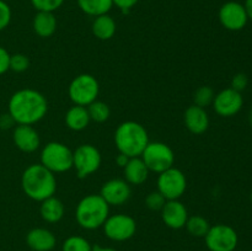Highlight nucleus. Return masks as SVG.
I'll list each match as a JSON object with an SVG mask.
<instances>
[{
    "instance_id": "1",
    "label": "nucleus",
    "mask_w": 252,
    "mask_h": 251,
    "mask_svg": "<svg viewBox=\"0 0 252 251\" xmlns=\"http://www.w3.org/2000/svg\"><path fill=\"white\" fill-rule=\"evenodd\" d=\"M9 113L16 125L32 126L48 112L47 98L33 89H21L9 100Z\"/></svg>"
},
{
    "instance_id": "2",
    "label": "nucleus",
    "mask_w": 252,
    "mask_h": 251,
    "mask_svg": "<svg viewBox=\"0 0 252 251\" xmlns=\"http://www.w3.org/2000/svg\"><path fill=\"white\" fill-rule=\"evenodd\" d=\"M21 186L29 198L42 202L56 193V175L42 164H32L22 174Z\"/></svg>"
},
{
    "instance_id": "3",
    "label": "nucleus",
    "mask_w": 252,
    "mask_h": 251,
    "mask_svg": "<svg viewBox=\"0 0 252 251\" xmlns=\"http://www.w3.org/2000/svg\"><path fill=\"white\" fill-rule=\"evenodd\" d=\"M115 143L121 154L137 157L142 155L149 144V135L144 126L134 121H126L116 129Z\"/></svg>"
},
{
    "instance_id": "4",
    "label": "nucleus",
    "mask_w": 252,
    "mask_h": 251,
    "mask_svg": "<svg viewBox=\"0 0 252 251\" xmlns=\"http://www.w3.org/2000/svg\"><path fill=\"white\" fill-rule=\"evenodd\" d=\"M110 217V206L100 194H89L76 206L75 218L79 225L86 230H95L105 224Z\"/></svg>"
},
{
    "instance_id": "5",
    "label": "nucleus",
    "mask_w": 252,
    "mask_h": 251,
    "mask_svg": "<svg viewBox=\"0 0 252 251\" xmlns=\"http://www.w3.org/2000/svg\"><path fill=\"white\" fill-rule=\"evenodd\" d=\"M41 164L53 174L69 171L73 167V152L63 143L51 142L42 149Z\"/></svg>"
},
{
    "instance_id": "6",
    "label": "nucleus",
    "mask_w": 252,
    "mask_h": 251,
    "mask_svg": "<svg viewBox=\"0 0 252 251\" xmlns=\"http://www.w3.org/2000/svg\"><path fill=\"white\" fill-rule=\"evenodd\" d=\"M98 93H100L98 81L91 74H80L75 76L68 89L70 100L75 105L85 106V107L97 100Z\"/></svg>"
},
{
    "instance_id": "7",
    "label": "nucleus",
    "mask_w": 252,
    "mask_h": 251,
    "mask_svg": "<svg viewBox=\"0 0 252 251\" xmlns=\"http://www.w3.org/2000/svg\"><path fill=\"white\" fill-rule=\"evenodd\" d=\"M140 157L145 162L149 171L160 172L174 166V150L167 144L161 142H149Z\"/></svg>"
},
{
    "instance_id": "8",
    "label": "nucleus",
    "mask_w": 252,
    "mask_h": 251,
    "mask_svg": "<svg viewBox=\"0 0 252 251\" xmlns=\"http://www.w3.org/2000/svg\"><path fill=\"white\" fill-rule=\"evenodd\" d=\"M101 161L102 157L100 150L93 144H81L73 152V167L80 179H85L97 171Z\"/></svg>"
},
{
    "instance_id": "9",
    "label": "nucleus",
    "mask_w": 252,
    "mask_h": 251,
    "mask_svg": "<svg viewBox=\"0 0 252 251\" xmlns=\"http://www.w3.org/2000/svg\"><path fill=\"white\" fill-rule=\"evenodd\" d=\"M204 241L209 251H234L239 244V235L230 225L216 224L209 228Z\"/></svg>"
},
{
    "instance_id": "10",
    "label": "nucleus",
    "mask_w": 252,
    "mask_h": 251,
    "mask_svg": "<svg viewBox=\"0 0 252 251\" xmlns=\"http://www.w3.org/2000/svg\"><path fill=\"white\" fill-rule=\"evenodd\" d=\"M187 188V180L184 172L176 167H170L160 172L158 177V191L166 201L179 199Z\"/></svg>"
},
{
    "instance_id": "11",
    "label": "nucleus",
    "mask_w": 252,
    "mask_h": 251,
    "mask_svg": "<svg viewBox=\"0 0 252 251\" xmlns=\"http://www.w3.org/2000/svg\"><path fill=\"white\" fill-rule=\"evenodd\" d=\"M103 233L112 241H127L133 238L137 231V223L134 218L127 214L110 216L103 224Z\"/></svg>"
},
{
    "instance_id": "12",
    "label": "nucleus",
    "mask_w": 252,
    "mask_h": 251,
    "mask_svg": "<svg viewBox=\"0 0 252 251\" xmlns=\"http://www.w3.org/2000/svg\"><path fill=\"white\" fill-rule=\"evenodd\" d=\"M219 21L229 31H240L249 21L245 6L238 1H228L219 9Z\"/></svg>"
},
{
    "instance_id": "13",
    "label": "nucleus",
    "mask_w": 252,
    "mask_h": 251,
    "mask_svg": "<svg viewBox=\"0 0 252 251\" xmlns=\"http://www.w3.org/2000/svg\"><path fill=\"white\" fill-rule=\"evenodd\" d=\"M244 105V98L241 93L234 89H224L214 96V111L221 117H231L240 112Z\"/></svg>"
},
{
    "instance_id": "14",
    "label": "nucleus",
    "mask_w": 252,
    "mask_h": 251,
    "mask_svg": "<svg viewBox=\"0 0 252 251\" xmlns=\"http://www.w3.org/2000/svg\"><path fill=\"white\" fill-rule=\"evenodd\" d=\"M130 193L132 189L126 180L113 179L103 184L100 196L107 202L108 206H121L129 199Z\"/></svg>"
},
{
    "instance_id": "15",
    "label": "nucleus",
    "mask_w": 252,
    "mask_h": 251,
    "mask_svg": "<svg viewBox=\"0 0 252 251\" xmlns=\"http://www.w3.org/2000/svg\"><path fill=\"white\" fill-rule=\"evenodd\" d=\"M161 218L165 225L171 229H181L186 225L189 212L185 204L179 199H170L165 202L161 208Z\"/></svg>"
},
{
    "instance_id": "16",
    "label": "nucleus",
    "mask_w": 252,
    "mask_h": 251,
    "mask_svg": "<svg viewBox=\"0 0 252 251\" xmlns=\"http://www.w3.org/2000/svg\"><path fill=\"white\" fill-rule=\"evenodd\" d=\"M12 139L17 149L24 153L36 152L41 143L38 132L29 125H17L14 128Z\"/></svg>"
},
{
    "instance_id": "17",
    "label": "nucleus",
    "mask_w": 252,
    "mask_h": 251,
    "mask_svg": "<svg viewBox=\"0 0 252 251\" xmlns=\"http://www.w3.org/2000/svg\"><path fill=\"white\" fill-rule=\"evenodd\" d=\"M26 244L32 251H52L56 248L57 239L46 228H33L27 233Z\"/></svg>"
},
{
    "instance_id": "18",
    "label": "nucleus",
    "mask_w": 252,
    "mask_h": 251,
    "mask_svg": "<svg viewBox=\"0 0 252 251\" xmlns=\"http://www.w3.org/2000/svg\"><path fill=\"white\" fill-rule=\"evenodd\" d=\"M184 121L187 129L193 134H202L209 127V117L206 108H202L196 105L189 106L185 111Z\"/></svg>"
},
{
    "instance_id": "19",
    "label": "nucleus",
    "mask_w": 252,
    "mask_h": 251,
    "mask_svg": "<svg viewBox=\"0 0 252 251\" xmlns=\"http://www.w3.org/2000/svg\"><path fill=\"white\" fill-rule=\"evenodd\" d=\"M126 181L129 185H142L149 175V169L140 157H129L127 164L123 167Z\"/></svg>"
},
{
    "instance_id": "20",
    "label": "nucleus",
    "mask_w": 252,
    "mask_h": 251,
    "mask_svg": "<svg viewBox=\"0 0 252 251\" xmlns=\"http://www.w3.org/2000/svg\"><path fill=\"white\" fill-rule=\"evenodd\" d=\"M57 25H58L57 17L54 16L53 12L49 11H37L32 21L34 33L42 38H48L53 36L57 30Z\"/></svg>"
},
{
    "instance_id": "21",
    "label": "nucleus",
    "mask_w": 252,
    "mask_h": 251,
    "mask_svg": "<svg viewBox=\"0 0 252 251\" xmlns=\"http://www.w3.org/2000/svg\"><path fill=\"white\" fill-rule=\"evenodd\" d=\"M90 116H89L88 108L85 106H73L69 108L65 113V125L69 129L79 130L85 129L90 123Z\"/></svg>"
},
{
    "instance_id": "22",
    "label": "nucleus",
    "mask_w": 252,
    "mask_h": 251,
    "mask_svg": "<svg viewBox=\"0 0 252 251\" xmlns=\"http://www.w3.org/2000/svg\"><path fill=\"white\" fill-rule=\"evenodd\" d=\"M39 213L47 223H58L64 216V204L61 199L54 196L41 202Z\"/></svg>"
},
{
    "instance_id": "23",
    "label": "nucleus",
    "mask_w": 252,
    "mask_h": 251,
    "mask_svg": "<svg viewBox=\"0 0 252 251\" xmlns=\"http://www.w3.org/2000/svg\"><path fill=\"white\" fill-rule=\"evenodd\" d=\"M116 29H117L116 21L108 14L96 16L91 26L94 36L101 41H107L112 38L116 33Z\"/></svg>"
},
{
    "instance_id": "24",
    "label": "nucleus",
    "mask_w": 252,
    "mask_h": 251,
    "mask_svg": "<svg viewBox=\"0 0 252 251\" xmlns=\"http://www.w3.org/2000/svg\"><path fill=\"white\" fill-rule=\"evenodd\" d=\"M78 5L81 11L90 16H100L108 14L113 6L112 0H78Z\"/></svg>"
},
{
    "instance_id": "25",
    "label": "nucleus",
    "mask_w": 252,
    "mask_h": 251,
    "mask_svg": "<svg viewBox=\"0 0 252 251\" xmlns=\"http://www.w3.org/2000/svg\"><path fill=\"white\" fill-rule=\"evenodd\" d=\"M186 229L192 236H196V238H204L206 234L208 233L209 225L208 220H207L204 217L201 216H192L189 217L186 223Z\"/></svg>"
},
{
    "instance_id": "26",
    "label": "nucleus",
    "mask_w": 252,
    "mask_h": 251,
    "mask_svg": "<svg viewBox=\"0 0 252 251\" xmlns=\"http://www.w3.org/2000/svg\"><path fill=\"white\" fill-rule=\"evenodd\" d=\"M86 108H88L90 120L94 121V122H97V123L106 122L111 116L110 107H108L107 103L102 102V101H98V100L94 101V102L90 103Z\"/></svg>"
},
{
    "instance_id": "27",
    "label": "nucleus",
    "mask_w": 252,
    "mask_h": 251,
    "mask_svg": "<svg viewBox=\"0 0 252 251\" xmlns=\"http://www.w3.org/2000/svg\"><path fill=\"white\" fill-rule=\"evenodd\" d=\"M93 245L85 238L79 235L69 236L62 245V251H91Z\"/></svg>"
},
{
    "instance_id": "28",
    "label": "nucleus",
    "mask_w": 252,
    "mask_h": 251,
    "mask_svg": "<svg viewBox=\"0 0 252 251\" xmlns=\"http://www.w3.org/2000/svg\"><path fill=\"white\" fill-rule=\"evenodd\" d=\"M214 96H216V94H214L213 89L209 88V86H201V88L197 89L193 95L194 105L206 108L207 106L213 103Z\"/></svg>"
},
{
    "instance_id": "29",
    "label": "nucleus",
    "mask_w": 252,
    "mask_h": 251,
    "mask_svg": "<svg viewBox=\"0 0 252 251\" xmlns=\"http://www.w3.org/2000/svg\"><path fill=\"white\" fill-rule=\"evenodd\" d=\"M30 66L29 57L22 53H16L10 56V69L15 73H22Z\"/></svg>"
},
{
    "instance_id": "30",
    "label": "nucleus",
    "mask_w": 252,
    "mask_h": 251,
    "mask_svg": "<svg viewBox=\"0 0 252 251\" xmlns=\"http://www.w3.org/2000/svg\"><path fill=\"white\" fill-rule=\"evenodd\" d=\"M65 0H31V4L37 11L54 12L58 10Z\"/></svg>"
},
{
    "instance_id": "31",
    "label": "nucleus",
    "mask_w": 252,
    "mask_h": 251,
    "mask_svg": "<svg viewBox=\"0 0 252 251\" xmlns=\"http://www.w3.org/2000/svg\"><path fill=\"white\" fill-rule=\"evenodd\" d=\"M165 202H166L165 197L159 191H154L150 192L147 196V198H145V206L149 209H152V211H161Z\"/></svg>"
},
{
    "instance_id": "32",
    "label": "nucleus",
    "mask_w": 252,
    "mask_h": 251,
    "mask_svg": "<svg viewBox=\"0 0 252 251\" xmlns=\"http://www.w3.org/2000/svg\"><path fill=\"white\" fill-rule=\"evenodd\" d=\"M11 9L5 0H0V31L6 29L11 21Z\"/></svg>"
},
{
    "instance_id": "33",
    "label": "nucleus",
    "mask_w": 252,
    "mask_h": 251,
    "mask_svg": "<svg viewBox=\"0 0 252 251\" xmlns=\"http://www.w3.org/2000/svg\"><path fill=\"white\" fill-rule=\"evenodd\" d=\"M248 84H249L248 75L244 73H239L236 74V75H234L233 80H231V89L241 93V91L245 90V89L248 88Z\"/></svg>"
},
{
    "instance_id": "34",
    "label": "nucleus",
    "mask_w": 252,
    "mask_h": 251,
    "mask_svg": "<svg viewBox=\"0 0 252 251\" xmlns=\"http://www.w3.org/2000/svg\"><path fill=\"white\" fill-rule=\"evenodd\" d=\"M10 56L11 54L4 47L0 46V75L5 74L10 69Z\"/></svg>"
},
{
    "instance_id": "35",
    "label": "nucleus",
    "mask_w": 252,
    "mask_h": 251,
    "mask_svg": "<svg viewBox=\"0 0 252 251\" xmlns=\"http://www.w3.org/2000/svg\"><path fill=\"white\" fill-rule=\"evenodd\" d=\"M112 1L113 5H116L118 9L122 10L123 14H128L129 10L132 9L133 6H135L139 0H112Z\"/></svg>"
},
{
    "instance_id": "36",
    "label": "nucleus",
    "mask_w": 252,
    "mask_h": 251,
    "mask_svg": "<svg viewBox=\"0 0 252 251\" xmlns=\"http://www.w3.org/2000/svg\"><path fill=\"white\" fill-rule=\"evenodd\" d=\"M16 125V122L14 121V118L10 116V113H4V115H0V128L1 129H9L12 126Z\"/></svg>"
},
{
    "instance_id": "37",
    "label": "nucleus",
    "mask_w": 252,
    "mask_h": 251,
    "mask_svg": "<svg viewBox=\"0 0 252 251\" xmlns=\"http://www.w3.org/2000/svg\"><path fill=\"white\" fill-rule=\"evenodd\" d=\"M128 160H129V157H126V155H123V154H121V153L118 154V157H116V162H117L121 167H125V165L127 164Z\"/></svg>"
},
{
    "instance_id": "38",
    "label": "nucleus",
    "mask_w": 252,
    "mask_h": 251,
    "mask_svg": "<svg viewBox=\"0 0 252 251\" xmlns=\"http://www.w3.org/2000/svg\"><path fill=\"white\" fill-rule=\"evenodd\" d=\"M244 6H245L246 14H248L249 20H251L252 21V0H246L245 4H244Z\"/></svg>"
},
{
    "instance_id": "39",
    "label": "nucleus",
    "mask_w": 252,
    "mask_h": 251,
    "mask_svg": "<svg viewBox=\"0 0 252 251\" xmlns=\"http://www.w3.org/2000/svg\"><path fill=\"white\" fill-rule=\"evenodd\" d=\"M91 251H117L116 249H112V248H103V246H93V250Z\"/></svg>"
},
{
    "instance_id": "40",
    "label": "nucleus",
    "mask_w": 252,
    "mask_h": 251,
    "mask_svg": "<svg viewBox=\"0 0 252 251\" xmlns=\"http://www.w3.org/2000/svg\"><path fill=\"white\" fill-rule=\"evenodd\" d=\"M250 122H251V125H252V108H251V112H250Z\"/></svg>"
},
{
    "instance_id": "41",
    "label": "nucleus",
    "mask_w": 252,
    "mask_h": 251,
    "mask_svg": "<svg viewBox=\"0 0 252 251\" xmlns=\"http://www.w3.org/2000/svg\"><path fill=\"white\" fill-rule=\"evenodd\" d=\"M250 198H251V202H252V191H251V194H250Z\"/></svg>"
},
{
    "instance_id": "42",
    "label": "nucleus",
    "mask_w": 252,
    "mask_h": 251,
    "mask_svg": "<svg viewBox=\"0 0 252 251\" xmlns=\"http://www.w3.org/2000/svg\"><path fill=\"white\" fill-rule=\"evenodd\" d=\"M5 1H7V0H5Z\"/></svg>"
}]
</instances>
